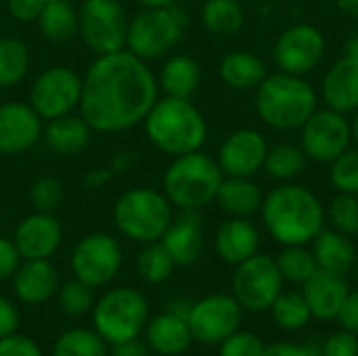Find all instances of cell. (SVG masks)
Segmentation results:
<instances>
[{
	"mask_svg": "<svg viewBox=\"0 0 358 356\" xmlns=\"http://www.w3.org/2000/svg\"><path fill=\"white\" fill-rule=\"evenodd\" d=\"M157 94V78L147 61L124 48L90 63L78 109L92 132L113 134L143 124Z\"/></svg>",
	"mask_w": 358,
	"mask_h": 356,
	"instance_id": "6da1fadb",
	"label": "cell"
},
{
	"mask_svg": "<svg viewBox=\"0 0 358 356\" xmlns=\"http://www.w3.org/2000/svg\"><path fill=\"white\" fill-rule=\"evenodd\" d=\"M262 222L281 245H306L325 229L327 212L306 187L283 183L262 199Z\"/></svg>",
	"mask_w": 358,
	"mask_h": 356,
	"instance_id": "7a4b0ae2",
	"label": "cell"
},
{
	"mask_svg": "<svg viewBox=\"0 0 358 356\" xmlns=\"http://www.w3.org/2000/svg\"><path fill=\"white\" fill-rule=\"evenodd\" d=\"M143 128L149 143L172 157L199 151L208 138V122L191 99H157Z\"/></svg>",
	"mask_w": 358,
	"mask_h": 356,
	"instance_id": "3957f363",
	"label": "cell"
},
{
	"mask_svg": "<svg viewBox=\"0 0 358 356\" xmlns=\"http://www.w3.org/2000/svg\"><path fill=\"white\" fill-rule=\"evenodd\" d=\"M256 111L275 130H296L317 111V92L302 76L277 71L260 82Z\"/></svg>",
	"mask_w": 358,
	"mask_h": 356,
	"instance_id": "277c9868",
	"label": "cell"
},
{
	"mask_svg": "<svg viewBox=\"0 0 358 356\" xmlns=\"http://www.w3.org/2000/svg\"><path fill=\"white\" fill-rule=\"evenodd\" d=\"M224 174L214 157L193 151L174 157L162 178V191L174 208L201 210L216 201L218 187Z\"/></svg>",
	"mask_w": 358,
	"mask_h": 356,
	"instance_id": "5b68a950",
	"label": "cell"
},
{
	"mask_svg": "<svg viewBox=\"0 0 358 356\" xmlns=\"http://www.w3.org/2000/svg\"><path fill=\"white\" fill-rule=\"evenodd\" d=\"M172 204L164 191L136 187L124 191L113 204V222L117 231L136 243L159 241L170 222L174 220Z\"/></svg>",
	"mask_w": 358,
	"mask_h": 356,
	"instance_id": "8992f818",
	"label": "cell"
},
{
	"mask_svg": "<svg viewBox=\"0 0 358 356\" xmlns=\"http://www.w3.org/2000/svg\"><path fill=\"white\" fill-rule=\"evenodd\" d=\"M149 319L147 298L126 285L105 292L92 306V329L111 346L138 338Z\"/></svg>",
	"mask_w": 358,
	"mask_h": 356,
	"instance_id": "52a82bcc",
	"label": "cell"
},
{
	"mask_svg": "<svg viewBox=\"0 0 358 356\" xmlns=\"http://www.w3.org/2000/svg\"><path fill=\"white\" fill-rule=\"evenodd\" d=\"M189 17L182 8H145L128 23L126 50L143 61H155L166 57L185 36Z\"/></svg>",
	"mask_w": 358,
	"mask_h": 356,
	"instance_id": "ba28073f",
	"label": "cell"
},
{
	"mask_svg": "<svg viewBox=\"0 0 358 356\" xmlns=\"http://www.w3.org/2000/svg\"><path fill=\"white\" fill-rule=\"evenodd\" d=\"M128 23L126 8L117 0H84L78 8V36L96 57L126 48Z\"/></svg>",
	"mask_w": 358,
	"mask_h": 356,
	"instance_id": "9c48e42d",
	"label": "cell"
},
{
	"mask_svg": "<svg viewBox=\"0 0 358 356\" xmlns=\"http://www.w3.org/2000/svg\"><path fill=\"white\" fill-rule=\"evenodd\" d=\"M283 283L277 260L268 254H254L235 266L233 298L243 311L264 313L283 292Z\"/></svg>",
	"mask_w": 358,
	"mask_h": 356,
	"instance_id": "30bf717a",
	"label": "cell"
},
{
	"mask_svg": "<svg viewBox=\"0 0 358 356\" xmlns=\"http://www.w3.org/2000/svg\"><path fill=\"white\" fill-rule=\"evenodd\" d=\"M82 97V76L65 65H52L40 71L29 88V105L42 122L61 118L78 109Z\"/></svg>",
	"mask_w": 358,
	"mask_h": 356,
	"instance_id": "8fae6325",
	"label": "cell"
},
{
	"mask_svg": "<svg viewBox=\"0 0 358 356\" xmlns=\"http://www.w3.org/2000/svg\"><path fill=\"white\" fill-rule=\"evenodd\" d=\"M122 248L115 237L107 233H90L82 237L71 252L73 279L94 287L111 283L122 269Z\"/></svg>",
	"mask_w": 358,
	"mask_h": 356,
	"instance_id": "7c38bea8",
	"label": "cell"
},
{
	"mask_svg": "<svg viewBox=\"0 0 358 356\" xmlns=\"http://www.w3.org/2000/svg\"><path fill=\"white\" fill-rule=\"evenodd\" d=\"M241 321L243 308L233 296L227 294H210L193 302L187 313L193 340L201 344H220L231 334L241 329Z\"/></svg>",
	"mask_w": 358,
	"mask_h": 356,
	"instance_id": "4fadbf2b",
	"label": "cell"
},
{
	"mask_svg": "<svg viewBox=\"0 0 358 356\" xmlns=\"http://www.w3.org/2000/svg\"><path fill=\"white\" fill-rule=\"evenodd\" d=\"M352 143L348 118L334 109H317L302 126V151L306 157L331 164Z\"/></svg>",
	"mask_w": 358,
	"mask_h": 356,
	"instance_id": "5bb4252c",
	"label": "cell"
},
{
	"mask_svg": "<svg viewBox=\"0 0 358 356\" xmlns=\"http://www.w3.org/2000/svg\"><path fill=\"white\" fill-rule=\"evenodd\" d=\"M325 57V38L310 23L287 27L275 42L273 61L279 71L304 76L313 71Z\"/></svg>",
	"mask_w": 358,
	"mask_h": 356,
	"instance_id": "9a60e30c",
	"label": "cell"
},
{
	"mask_svg": "<svg viewBox=\"0 0 358 356\" xmlns=\"http://www.w3.org/2000/svg\"><path fill=\"white\" fill-rule=\"evenodd\" d=\"M268 151L266 138L254 128H241L231 132L218 149V166L224 176L252 178L264 168Z\"/></svg>",
	"mask_w": 358,
	"mask_h": 356,
	"instance_id": "2e32d148",
	"label": "cell"
},
{
	"mask_svg": "<svg viewBox=\"0 0 358 356\" xmlns=\"http://www.w3.org/2000/svg\"><path fill=\"white\" fill-rule=\"evenodd\" d=\"M42 118L29 103L6 101L0 105V155H19L42 141Z\"/></svg>",
	"mask_w": 358,
	"mask_h": 356,
	"instance_id": "e0dca14e",
	"label": "cell"
},
{
	"mask_svg": "<svg viewBox=\"0 0 358 356\" xmlns=\"http://www.w3.org/2000/svg\"><path fill=\"white\" fill-rule=\"evenodd\" d=\"M13 241L23 260H44L59 250L63 227L52 212H31L17 225Z\"/></svg>",
	"mask_w": 358,
	"mask_h": 356,
	"instance_id": "ac0fdd59",
	"label": "cell"
},
{
	"mask_svg": "<svg viewBox=\"0 0 358 356\" xmlns=\"http://www.w3.org/2000/svg\"><path fill=\"white\" fill-rule=\"evenodd\" d=\"M59 273L50 258L44 260H21L13 275V292L19 302L29 306H40L57 296Z\"/></svg>",
	"mask_w": 358,
	"mask_h": 356,
	"instance_id": "d6986e66",
	"label": "cell"
},
{
	"mask_svg": "<svg viewBox=\"0 0 358 356\" xmlns=\"http://www.w3.org/2000/svg\"><path fill=\"white\" fill-rule=\"evenodd\" d=\"M162 245L168 250L176 266H191L203 252V227L199 210H182L162 235Z\"/></svg>",
	"mask_w": 358,
	"mask_h": 356,
	"instance_id": "ffe728a7",
	"label": "cell"
},
{
	"mask_svg": "<svg viewBox=\"0 0 358 356\" xmlns=\"http://www.w3.org/2000/svg\"><path fill=\"white\" fill-rule=\"evenodd\" d=\"M350 287L342 275H334L317 269V273L302 283V296L310 308L313 319L336 321Z\"/></svg>",
	"mask_w": 358,
	"mask_h": 356,
	"instance_id": "44dd1931",
	"label": "cell"
},
{
	"mask_svg": "<svg viewBox=\"0 0 358 356\" xmlns=\"http://www.w3.org/2000/svg\"><path fill=\"white\" fill-rule=\"evenodd\" d=\"M143 334L147 346L162 356L185 355L193 344V334L187 323V317L174 311H166L151 317Z\"/></svg>",
	"mask_w": 358,
	"mask_h": 356,
	"instance_id": "7402d4cb",
	"label": "cell"
},
{
	"mask_svg": "<svg viewBox=\"0 0 358 356\" xmlns=\"http://www.w3.org/2000/svg\"><path fill=\"white\" fill-rule=\"evenodd\" d=\"M323 101L329 109L344 115L358 109V61L350 57L338 59L325 73L321 86Z\"/></svg>",
	"mask_w": 358,
	"mask_h": 356,
	"instance_id": "603a6c76",
	"label": "cell"
},
{
	"mask_svg": "<svg viewBox=\"0 0 358 356\" xmlns=\"http://www.w3.org/2000/svg\"><path fill=\"white\" fill-rule=\"evenodd\" d=\"M260 233L250 218H229L220 225L214 237V250L227 264H241L243 260L258 254Z\"/></svg>",
	"mask_w": 358,
	"mask_h": 356,
	"instance_id": "cb8c5ba5",
	"label": "cell"
},
{
	"mask_svg": "<svg viewBox=\"0 0 358 356\" xmlns=\"http://www.w3.org/2000/svg\"><path fill=\"white\" fill-rule=\"evenodd\" d=\"M90 138H92V128L86 124L82 115L67 113L48 120L42 126V141L57 155H65V157L78 155L90 145Z\"/></svg>",
	"mask_w": 358,
	"mask_h": 356,
	"instance_id": "d4e9b609",
	"label": "cell"
},
{
	"mask_svg": "<svg viewBox=\"0 0 358 356\" xmlns=\"http://www.w3.org/2000/svg\"><path fill=\"white\" fill-rule=\"evenodd\" d=\"M313 254L321 271L346 277L355 271L358 262L357 248L350 241V235H344L336 229H323L313 241Z\"/></svg>",
	"mask_w": 358,
	"mask_h": 356,
	"instance_id": "484cf974",
	"label": "cell"
},
{
	"mask_svg": "<svg viewBox=\"0 0 358 356\" xmlns=\"http://www.w3.org/2000/svg\"><path fill=\"white\" fill-rule=\"evenodd\" d=\"M199 82H201V67L189 55L168 57L157 76V86L164 92V97H174V99H191L197 92Z\"/></svg>",
	"mask_w": 358,
	"mask_h": 356,
	"instance_id": "4316f807",
	"label": "cell"
},
{
	"mask_svg": "<svg viewBox=\"0 0 358 356\" xmlns=\"http://www.w3.org/2000/svg\"><path fill=\"white\" fill-rule=\"evenodd\" d=\"M262 191L252 178H239V176H224L216 201L218 206L233 218H252L262 208Z\"/></svg>",
	"mask_w": 358,
	"mask_h": 356,
	"instance_id": "83f0119b",
	"label": "cell"
},
{
	"mask_svg": "<svg viewBox=\"0 0 358 356\" xmlns=\"http://www.w3.org/2000/svg\"><path fill=\"white\" fill-rule=\"evenodd\" d=\"M220 80L233 90L258 88L260 82L268 76L266 63L250 50H233L222 57L218 65Z\"/></svg>",
	"mask_w": 358,
	"mask_h": 356,
	"instance_id": "f1b7e54d",
	"label": "cell"
},
{
	"mask_svg": "<svg viewBox=\"0 0 358 356\" xmlns=\"http://www.w3.org/2000/svg\"><path fill=\"white\" fill-rule=\"evenodd\" d=\"M36 23L48 42H69L78 36V8L69 0H50L44 4Z\"/></svg>",
	"mask_w": 358,
	"mask_h": 356,
	"instance_id": "f546056e",
	"label": "cell"
},
{
	"mask_svg": "<svg viewBox=\"0 0 358 356\" xmlns=\"http://www.w3.org/2000/svg\"><path fill=\"white\" fill-rule=\"evenodd\" d=\"M201 23L214 36H233L245 23V10L239 0H206Z\"/></svg>",
	"mask_w": 358,
	"mask_h": 356,
	"instance_id": "4dcf8cb0",
	"label": "cell"
},
{
	"mask_svg": "<svg viewBox=\"0 0 358 356\" xmlns=\"http://www.w3.org/2000/svg\"><path fill=\"white\" fill-rule=\"evenodd\" d=\"M29 48L19 38H0V88H13L29 73Z\"/></svg>",
	"mask_w": 358,
	"mask_h": 356,
	"instance_id": "1f68e13d",
	"label": "cell"
},
{
	"mask_svg": "<svg viewBox=\"0 0 358 356\" xmlns=\"http://www.w3.org/2000/svg\"><path fill=\"white\" fill-rule=\"evenodd\" d=\"M264 170L271 178L289 183L306 170V153L292 143H279L268 147L264 157Z\"/></svg>",
	"mask_w": 358,
	"mask_h": 356,
	"instance_id": "d6a6232c",
	"label": "cell"
},
{
	"mask_svg": "<svg viewBox=\"0 0 358 356\" xmlns=\"http://www.w3.org/2000/svg\"><path fill=\"white\" fill-rule=\"evenodd\" d=\"M268 311L275 325L285 332H300L313 319L302 292H281Z\"/></svg>",
	"mask_w": 358,
	"mask_h": 356,
	"instance_id": "836d02e7",
	"label": "cell"
},
{
	"mask_svg": "<svg viewBox=\"0 0 358 356\" xmlns=\"http://www.w3.org/2000/svg\"><path fill=\"white\" fill-rule=\"evenodd\" d=\"M107 342L86 327H73L63 332L52 346V356H107Z\"/></svg>",
	"mask_w": 358,
	"mask_h": 356,
	"instance_id": "e575fe53",
	"label": "cell"
},
{
	"mask_svg": "<svg viewBox=\"0 0 358 356\" xmlns=\"http://www.w3.org/2000/svg\"><path fill=\"white\" fill-rule=\"evenodd\" d=\"M176 269V262L168 254V250L162 245V241L145 243L136 258V271L138 277L149 285H162L166 283Z\"/></svg>",
	"mask_w": 358,
	"mask_h": 356,
	"instance_id": "d590c367",
	"label": "cell"
},
{
	"mask_svg": "<svg viewBox=\"0 0 358 356\" xmlns=\"http://www.w3.org/2000/svg\"><path fill=\"white\" fill-rule=\"evenodd\" d=\"M275 260H277L283 281L298 283V285L310 279L319 269L313 250H306L304 245H285Z\"/></svg>",
	"mask_w": 358,
	"mask_h": 356,
	"instance_id": "8d00e7d4",
	"label": "cell"
},
{
	"mask_svg": "<svg viewBox=\"0 0 358 356\" xmlns=\"http://www.w3.org/2000/svg\"><path fill=\"white\" fill-rule=\"evenodd\" d=\"M57 300H59L61 311L69 317H82L86 313H92V306H94L92 287L78 279H71V281L59 285Z\"/></svg>",
	"mask_w": 358,
	"mask_h": 356,
	"instance_id": "74e56055",
	"label": "cell"
},
{
	"mask_svg": "<svg viewBox=\"0 0 358 356\" xmlns=\"http://www.w3.org/2000/svg\"><path fill=\"white\" fill-rule=\"evenodd\" d=\"M329 180L338 193L358 195V147L357 149L348 147L342 155H338L331 162Z\"/></svg>",
	"mask_w": 358,
	"mask_h": 356,
	"instance_id": "f35d334b",
	"label": "cell"
},
{
	"mask_svg": "<svg viewBox=\"0 0 358 356\" xmlns=\"http://www.w3.org/2000/svg\"><path fill=\"white\" fill-rule=\"evenodd\" d=\"M65 199V187L57 176H38L29 185V201L36 212H55Z\"/></svg>",
	"mask_w": 358,
	"mask_h": 356,
	"instance_id": "ab89813d",
	"label": "cell"
},
{
	"mask_svg": "<svg viewBox=\"0 0 358 356\" xmlns=\"http://www.w3.org/2000/svg\"><path fill=\"white\" fill-rule=\"evenodd\" d=\"M327 218L336 231L358 235V195L338 193L327 208Z\"/></svg>",
	"mask_w": 358,
	"mask_h": 356,
	"instance_id": "60d3db41",
	"label": "cell"
},
{
	"mask_svg": "<svg viewBox=\"0 0 358 356\" xmlns=\"http://www.w3.org/2000/svg\"><path fill=\"white\" fill-rule=\"evenodd\" d=\"M264 346L266 344L260 336L245 329H237L218 344V356H262Z\"/></svg>",
	"mask_w": 358,
	"mask_h": 356,
	"instance_id": "b9f144b4",
	"label": "cell"
},
{
	"mask_svg": "<svg viewBox=\"0 0 358 356\" xmlns=\"http://www.w3.org/2000/svg\"><path fill=\"white\" fill-rule=\"evenodd\" d=\"M323 356H358V336L346 329L334 332L323 340Z\"/></svg>",
	"mask_w": 358,
	"mask_h": 356,
	"instance_id": "7bdbcfd3",
	"label": "cell"
},
{
	"mask_svg": "<svg viewBox=\"0 0 358 356\" xmlns=\"http://www.w3.org/2000/svg\"><path fill=\"white\" fill-rule=\"evenodd\" d=\"M0 356H44L40 346L21 334H10L0 340Z\"/></svg>",
	"mask_w": 358,
	"mask_h": 356,
	"instance_id": "ee69618b",
	"label": "cell"
},
{
	"mask_svg": "<svg viewBox=\"0 0 358 356\" xmlns=\"http://www.w3.org/2000/svg\"><path fill=\"white\" fill-rule=\"evenodd\" d=\"M44 4L46 0H8L6 10L19 23H31V21H38Z\"/></svg>",
	"mask_w": 358,
	"mask_h": 356,
	"instance_id": "f6af8a7d",
	"label": "cell"
},
{
	"mask_svg": "<svg viewBox=\"0 0 358 356\" xmlns=\"http://www.w3.org/2000/svg\"><path fill=\"white\" fill-rule=\"evenodd\" d=\"M21 260L23 258H21L15 241L6 239V237H0V281L13 279V275L19 269Z\"/></svg>",
	"mask_w": 358,
	"mask_h": 356,
	"instance_id": "bcb514c9",
	"label": "cell"
},
{
	"mask_svg": "<svg viewBox=\"0 0 358 356\" xmlns=\"http://www.w3.org/2000/svg\"><path fill=\"white\" fill-rule=\"evenodd\" d=\"M340 329H346L350 334L358 336V292H350L336 317Z\"/></svg>",
	"mask_w": 358,
	"mask_h": 356,
	"instance_id": "7dc6e473",
	"label": "cell"
},
{
	"mask_svg": "<svg viewBox=\"0 0 358 356\" xmlns=\"http://www.w3.org/2000/svg\"><path fill=\"white\" fill-rule=\"evenodd\" d=\"M17 327H19V311H17V306L8 298L0 296V340L15 334Z\"/></svg>",
	"mask_w": 358,
	"mask_h": 356,
	"instance_id": "c3c4849f",
	"label": "cell"
},
{
	"mask_svg": "<svg viewBox=\"0 0 358 356\" xmlns=\"http://www.w3.org/2000/svg\"><path fill=\"white\" fill-rule=\"evenodd\" d=\"M262 356H308V350L300 342H289V340H279L273 344L264 346Z\"/></svg>",
	"mask_w": 358,
	"mask_h": 356,
	"instance_id": "681fc988",
	"label": "cell"
},
{
	"mask_svg": "<svg viewBox=\"0 0 358 356\" xmlns=\"http://www.w3.org/2000/svg\"><path fill=\"white\" fill-rule=\"evenodd\" d=\"M151 348L147 346V342H141L138 338L128 340V342H120L113 344L111 356H151Z\"/></svg>",
	"mask_w": 358,
	"mask_h": 356,
	"instance_id": "f907efd6",
	"label": "cell"
},
{
	"mask_svg": "<svg viewBox=\"0 0 358 356\" xmlns=\"http://www.w3.org/2000/svg\"><path fill=\"white\" fill-rule=\"evenodd\" d=\"M113 176H115V172L111 170V166L96 168V170H92V172H88V174H86L84 185H86L88 189H99V187H105Z\"/></svg>",
	"mask_w": 358,
	"mask_h": 356,
	"instance_id": "816d5d0a",
	"label": "cell"
},
{
	"mask_svg": "<svg viewBox=\"0 0 358 356\" xmlns=\"http://www.w3.org/2000/svg\"><path fill=\"white\" fill-rule=\"evenodd\" d=\"M134 162H136V155H132V151H120L113 159H111V170L115 172V174H124V172H128L132 166H134Z\"/></svg>",
	"mask_w": 358,
	"mask_h": 356,
	"instance_id": "f5cc1de1",
	"label": "cell"
},
{
	"mask_svg": "<svg viewBox=\"0 0 358 356\" xmlns=\"http://www.w3.org/2000/svg\"><path fill=\"white\" fill-rule=\"evenodd\" d=\"M336 4L344 15L358 19V0H336Z\"/></svg>",
	"mask_w": 358,
	"mask_h": 356,
	"instance_id": "db71d44e",
	"label": "cell"
},
{
	"mask_svg": "<svg viewBox=\"0 0 358 356\" xmlns=\"http://www.w3.org/2000/svg\"><path fill=\"white\" fill-rule=\"evenodd\" d=\"M344 55L358 61V31H355V34L346 40V44H344Z\"/></svg>",
	"mask_w": 358,
	"mask_h": 356,
	"instance_id": "11a10c76",
	"label": "cell"
},
{
	"mask_svg": "<svg viewBox=\"0 0 358 356\" xmlns=\"http://www.w3.org/2000/svg\"><path fill=\"white\" fill-rule=\"evenodd\" d=\"M145 8H166V6H174L176 0H138Z\"/></svg>",
	"mask_w": 358,
	"mask_h": 356,
	"instance_id": "9f6ffc18",
	"label": "cell"
},
{
	"mask_svg": "<svg viewBox=\"0 0 358 356\" xmlns=\"http://www.w3.org/2000/svg\"><path fill=\"white\" fill-rule=\"evenodd\" d=\"M350 126H352V141L357 143L358 147V109L355 111V120L350 122Z\"/></svg>",
	"mask_w": 358,
	"mask_h": 356,
	"instance_id": "6f0895ef",
	"label": "cell"
},
{
	"mask_svg": "<svg viewBox=\"0 0 358 356\" xmlns=\"http://www.w3.org/2000/svg\"><path fill=\"white\" fill-rule=\"evenodd\" d=\"M355 275H357V281H358V262H357V266H355Z\"/></svg>",
	"mask_w": 358,
	"mask_h": 356,
	"instance_id": "680465c9",
	"label": "cell"
},
{
	"mask_svg": "<svg viewBox=\"0 0 358 356\" xmlns=\"http://www.w3.org/2000/svg\"><path fill=\"white\" fill-rule=\"evenodd\" d=\"M46 2H50V0H46Z\"/></svg>",
	"mask_w": 358,
	"mask_h": 356,
	"instance_id": "91938a15",
	"label": "cell"
}]
</instances>
